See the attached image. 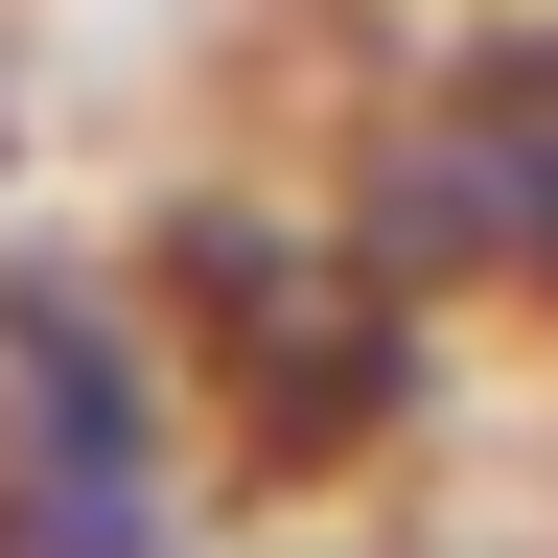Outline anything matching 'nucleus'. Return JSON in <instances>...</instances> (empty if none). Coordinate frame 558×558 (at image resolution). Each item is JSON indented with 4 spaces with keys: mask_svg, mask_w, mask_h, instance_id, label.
Instances as JSON below:
<instances>
[{
    "mask_svg": "<svg viewBox=\"0 0 558 558\" xmlns=\"http://www.w3.org/2000/svg\"><path fill=\"white\" fill-rule=\"evenodd\" d=\"M163 326H186V373H209V418H233L256 488L396 465L418 396H442V303L349 233V186H233V209H186V233H163Z\"/></svg>",
    "mask_w": 558,
    "mask_h": 558,
    "instance_id": "nucleus-1",
    "label": "nucleus"
},
{
    "mask_svg": "<svg viewBox=\"0 0 558 558\" xmlns=\"http://www.w3.org/2000/svg\"><path fill=\"white\" fill-rule=\"evenodd\" d=\"M209 535H233V418L163 279L0 256V558H209Z\"/></svg>",
    "mask_w": 558,
    "mask_h": 558,
    "instance_id": "nucleus-2",
    "label": "nucleus"
},
{
    "mask_svg": "<svg viewBox=\"0 0 558 558\" xmlns=\"http://www.w3.org/2000/svg\"><path fill=\"white\" fill-rule=\"evenodd\" d=\"M326 186L442 326H558V47H465L418 94H373V140Z\"/></svg>",
    "mask_w": 558,
    "mask_h": 558,
    "instance_id": "nucleus-3",
    "label": "nucleus"
},
{
    "mask_svg": "<svg viewBox=\"0 0 558 558\" xmlns=\"http://www.w3.org/2000/svg\"><path fill=\"white\" fill-rule=\"evenodd\" d=\"M279 558H396V535H279Z\"/></svg>",
    "mask_w": 558,
    "mask_h": 558,
    "instance_id": "nucleus-4",
    "label": "nucleus"
}]
</instances>
